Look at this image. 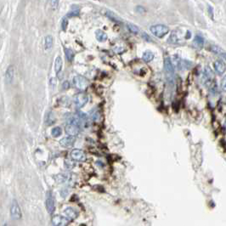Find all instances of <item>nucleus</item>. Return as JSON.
I'll use <instances>...</instances> for the list:
<instances>
[{
  "label": "nucleus",
  "instance_id": "f257e3e1",
  "mask_svg": "<svg viewBox=\"0 0 226 226\" xmlns=\"http://www.w3.org/2000/svg\"><path fill=\"white\" fill-rule=\"evenodd\" d=\"M164 71L167 82L173 84L174 81V66L169 57H167L164 60Z\"/></svg>",
  "mask_w": 226,
  "mask_h": 226
},
{
  "label": "nucleus",
  "instance_id": "f03ea898",
  "mask_svg": "<svg viewBox=\"0 0 226 226\" xmlns=\"http://www.w3.org/2000/svg\"><path fill=\"white\" fill-rule=\"evenodd\" d=\"M150 32L157 38H162L168 33L169 28L165 25H155L150 27Z\"/></svg>",
  "mask_w": 226,
  "mask_h": 226
},
{
  "label": "nucleus",
  "instance_id": "7ed1b4c3",
  "mask_svg": "<svg viewBox=\"0 0 226 226\" xmlns=\"http://www.w3.org/2000/svg\"><path fill=\"white\" fill-rule=\"evenodd\" d=\"M73 84L77 89L81 91L85 90L88 86V81L82 76H76L73 77Z\"/></svg>",
  "mask_w": 226,
  "mask_h": 226
},
{
  "label": "nucleus",
  "instance_id": "20e7f679",
  "mask_svg": "<svg viewBox=\"0 0 226 226\" xmlns=\"http://www.w3.org/2000/svg\"><path fill=\"white\" fill-rule=\"evenodd\" d=\"M10 215L11 218L15 220H18L21 218V211L20 208V206L18 204L16 200L12 201L11 206H10Z\"/></svg>",
  "mask_w": 226,
  "mask_h": 226
},
{
  "label": "nucleus",
  "instance_id": "39448f33",
  "mask_svg": "<svg viewBox=\"0 0 226 226\" xmlns=\"http://www.w3.org/2000/svg\"><path fill=\"white\" fill-rule=\"evenodd\" d=\"M55 198L51 191H48L46 194V209L49 213L52 214L55 211Z\"/></svg>",
  "mask_w": 226,
  "mask_h": 226
},
{
  "label": "nucleus",
  "instance_id": "423d86ee",
  "mask_svg": "<svg viewBox=\"0 0 226 226\" xmlns=\"http://www.w3.org/2000/svg\"><path fill=\"white\" fill-rule=\"evenodd\" d=\"M88 101V97L86 94L80 93L75 96V104L77 108H82Z\"/></svg>",
  "mask_w": 226,
  "mask_h": 226
},
{
  "label": "nucleus",
  "instance_id": "0eeeda50",
  "mask_svg": "<svg viewBox=\"0 0 226 226\" xmlns=\"http://www.w3.org/2000/svg\"><path fill=\"white\" fill-rule=\"evenodd\" d=\"M71 159H73L74 161H86V158H87L85 153L83 152L82 150H78V149H74V150H71Z\"/></svg>",
  "mask_w": 226,
  "mask_h": 226
},
{
  "label": "nucleus",
  "instance_id": "6e6552de",
  "mask_svg": "<svg viewBox=\"0 0 226 226\" xmlns=\"http://www.w3.org/2000/svg\"><path fill=\"white\" fill-rule=\"evenodd\" d=\"M52 223L55 226H67L69 221L65 217L56 215V216H54L52 218Z\"/></svg>",
  "mask_w": 226,
  "mask_h": 226
},
{
  "label": "nucleus",
  "instance_id": "1a4fd4ad",
  "mask_svg": "<svg viewBox=\"0 0 226 226\" xmlns=\"http://www.w3.org/2000/svg\"><path fill=\"white\" fill-rule=\"evenodd\" d=\"M66 132L70 137H75L79 133V127L73 124H68L66 128Z\"/></svg>",
  "mask_w": 226,
  "mask_h": 226
},
{
  "label": "nucleus",
  "instance_id": "9d476101",
  "mask_svg": "<svg viewBox=\"0 0 226 226\" xmlns=\"http://www.w3.org/2000/svg\"><path fill=\"white\" fill-rule=\"evenodd\" d=\"M213 66H214V69L215 71H217L218 74H223L224 73V71L226 70V66L224 64V62L223 60H218L214 62V64H213Z\"/></svg>",
  "mask_w": 226,
  "mask_h": 226
},
{
  "label": "nucleus",
  "instance_id": "9b49d317",
  "mask_svg": "<svg viewBox=\"0 0 226 226\" xmlns=\"http://www.w3.org/2000/svg\"><path fill=\"white\" fill-rule=\"evenodd\" d=\"M15 76V69L13 66H9L5 72V80L7 83H11Z\"/></svg>",
  "mask_w": 226,
  "mask_h": 226
},
{
  "label": "nucleus",
  "instance_id": "f8f14e48",
  "mask_svg": "<svg viewBox=\"0 0 226 226\" xmlns=\"http://www.w3.org/2000/svg\"><path fill=\"white\" fill-rule=\"evenodd\" d=\"M75 142L74 137H65L60 140V145L63 147H71L72 146Z\"/></svg>",
  "mask_w": 226,
  "mask_h": 226
},
{
  "label": "nucleus",
  "instance_id": "ddd939ff",
  "mask_svg": "<svg viewBox=\"0 0 226 226\" xmlns=\"http://www.w3.org/2000/svg\"><path fill=\"white\" fill-rule=\"evenodd\" d=\"M64 213L68 218H71V219H75L78 216V213L71 208H66L64 210Z\"/></svg>",
  "mask_w": 226,
  "mask_h": 226
},
{
  "label": "nucleus",
  "instance_id": "4468645a",
  "mask_svg": "<svg viewBox=\"0 0 226 226\" xmlns=\"http://www.w3.org/2000/svg\"><path fill=\"white\" fill-rule=\"evenodd\" d=\"M211 50L214 54H216V55H218L221 56L222 58H223V59L226 60V52L223 50V49H221L220 47L216 46V45H212Z\"/></svg>",
  "mask_w": 226,
  "mask_h": 226
},
{
  "label": "nucleus",
  "instance_id": "2eb2a0df",
  "mask_svg": "<svg viewBox=\"0 0 226 226\" xmlns=\"http://www.w3.org/2000/svg\"><path fill=\"white\" fill-rule=\"evenodd\" d=\"M194 46L197 49H202L204 45V38L200 35H197L194 38Z\"/></svg>",
  "mask_w": 226,
  "mask_h": 226
},
{
  "label": "nucleus",
  "instance_id": "dca6fc26",
  "mask_svg": "<svg viewBox=\"0 0 226 226\" xmlns=\"http://www.w3.org/2000/svg\"><path fill=\"white\" fill-rule=\"evenodd\" d=\"M95 36H96L97 40L100 42H105L107 39V34L101 30H97L95 32Z\"/></svg>",
  "mask_w": 226,
  "mask_h": 226
},
{
  "label": "nucleus",
  "instance_id": "f3484780",
  "mask_svg": "<svg viewBox=\"0 0 226 226\" xmlns=\"http://www.w3.org/2000/svg\"><path fill=\"white\" fill-rule=\"evenodd\" d=\"M62 65H63V61L60 56H58L55 59V70L56 73H59L60 71L62 69Z\"/></svg>",
  "mask_w": 226,
  "mask_h": 226
},
{
  "label": "nucleus",
  "instance_id": "a211bd4d",
  "mask_svg": "<svg viewBox=\"0 0 226 226\" xmlns=\"http://www.w3.org/2000/svg\"><path fill=\"white\" fill-rule=\"evenodd\" d=\"M143 60H144L145 62H150L151 61L153 60V58H154V54L151 52V51H145L144 53V55H143Z\"/></svg>",
  "mask_w": 226,
  "mask_h": 226
},
{
  "label": "nucleus",
  "instance_id": "6ab92c4d",
  "mask_svg": "<svg viewBox=\"0 0 226 226\" xmlns=\"http://www.w3.org/2000/svg\"><path fill=\"white\" fill-rule=\"evenodd\" d=\"M69 174H66V173H61V174H59L57 175L55 178L56 181L58 183H65L69 179Z\"/></svg>",
  "mask_w": 226,
  "mask_h": 226
},
{
  "label": "nucleus",
  "instance_id": "aec40b11",
  "mask_svg": "<svg viewBox=\"0 0 226 226\" xmlns=\"http://www.w3.org/2000/svg\"><path fill=\"white\" fill-rule=\"evenodd\" d=\"M179 40V36H178V33H177L176 31L172 32V34L170 35L169 38H168V42L171 43V44H177Z\"/></svg>",
  "mask_w": 226,
  "mask_h": 226
},
{
  "label": "nucleus",
  "instance_id": "412c9836",
  "mask_svg": "<svg viewBox=\"0 0 226 226\" xmlns=\"http://www.w3.org/2000/svg\"><path fill=\"white\" fill-rule=\"evenodd\" d=\"M65 55H66V58L67 59V60L69 61H71L74 58V53L72 50H71V49H67V48H66L65 49Z\"/></svg>",
  "mask_w": 226,
  "mask_h": 226
},
{
  "label": "nucleus",
  "instance_id": "4be33fe9",
  "mask_svg": "<svg viewBox=\"0 0 226 226\" xmlns=\"http://www.w3.org/2000/svg\"><path fill=\"white\" fill-rule=\"evenodd\" d=\"M52 46H53V38L49 35L45 38V49L50 50Z\"/></svg>",
  "mask_w": 226,
  "mask_h": 226
},
{
  "label": "nucleus",
  "instance_id": "5701e85b",
  "mask_svg": "<svg viewBox=\"0 0 226 226\" xmlns=\"http://www.w3.org/2000/svg\"><path fill=\"white\" fill-rule=\"evenodd\" d=\"M204 76H205L207 79H212L213 77V71L210 69L209 66H206L205 70H204Z\"/></svg>",
  "mask_w": 226,
  "mask_h": 226
},
{
  "label": "nucleus",
  "instance_id": "b1692460",
  "mask_svg": "<svg viewBox=\"0 0 226 226\" xmlns=\"http://www.w3.org/2000/svg\"><path fill=\"white\" fill-rule=\"evenodd\" d=\"M106 15L108 16L111 20H112V21H118V22H119V21H121V19L119 17H118V15H116L115 13H113V12L112 11H110V10H108V11H106Z\"/></svg>",
  "mask_w": 226,
  "mask_h": 226
},
{
  "label": "nucleus",
  "instance_id": "393cba45",
  "mask_svg": "<svg viewBox=\"0 0 226 226\" xmlns=\"http://www.w3.org/2000/svg\"><path fill=\"white\" fill-rule=\"evenodd\" d=\"M91 118L93 119L94 121L95 122H98V121H100V113L99 111H97V110H93L91 112Z\"/></svg>",
  "mask_w": 226,
  "mask_h": 226
},
{
  "label": "nucleus",
  "instance_id": "a878e982",
  "mask_svg": "<svg viewBox=\"0 0 226 226\" xmlns=\"http://www.w3.org/2000/svg\"><path fill=\"white\" fill-rule=\"evenodd\" d=\"M61 133L62 130L60 127H55V128H54V129L51 130V134H52L53 137H58V136L61 134Z\"/></svg>",
  "mask_w": 226,
  "mask_h": 226
},
{
  "label": "nucleus",
  "instance_id": "bb28decb",
  "mask_svg": "<svg viewBox=\"0 0 226 226\" xmlns=\"http://www.w3.org/2000/svg\"><path fill=\"white\" fill-rule=\"evenodd\" d=\"M128 29L131 32H133V33H138L139 32V28L135 25H133V24H128Z\"/></svg>",
  "mask_w": 226,
  "mask_h": 226
},
{
  "label": "nucleus",
  "instance_id": "cd10ccee",
  "mask_svg": "<svg viewBox=\"0 0 226 226\" xmlns=\"http://www.w3.org/2000/svg\"><path fill=\"white\" fill-rule=\"evenodd\" d=\"M74 166H75V163H74L73 161H70V160H66L65 161V167H66L67 169H71Z\"/></svg>",
  "mask_w": 226,
  "mask_h": 226
},
{
  "label": "nucleus",
  "instance_id": "c85d7f7f",
  "mask_svg": "<svg viewBox=\"0 0 226 226\" xmlns=\"http://www.w3.org/2000/svg\"><path fill=\"white\" fill-rule=\"evenodd\" d=\"M67 25H68V21L66 18H63L62 19V21H61V27H62V29L66 30V27H67Z\"/></svg>",
  "mask_w": 226,
  "mask_h": 226
},
{
  "label": "nucleus",
  "instance_id": "c756f323",
  "mask_svg": "<svg viewBox=\"0 0 226 226\" xmlns=\"http://www.w3.org/2000/svg\"><path fill=\"white\" fill-rule=\"evenodd\" d=\"M50 3H51V7H52V9H57V7H58V4H59V1H51Z\"/></svg>",
  "mask_w": 226,
  "mask_h": 226
},
{
  "label": "nucleus",
  "instance_id": "7c9ffc66",
  "mask_svg": "<svg viewBox=\"0 0 226 226\" xmlns=\"http://www.w3.org/2000/svg\"><path fill=\"white\" fill-rule=\"evenodd\" d=\"M79 15V11H78V10H75V11H72L71 12V13H69L66 16H68V17H72V16H76V15Z\"/></svg>",
  "mask_w": 226,
  "mask_h": 226
},
{
  "label": "nucleus",
  "instance_id": "2f4dec72",
  "mask_svg": "<svg viewBox=\"0 0 226 226\" xmlns=\"http://www.w3.org/2000/svg\"><path fill=\"white\" fill-rule=\"evenodd\" d=\"M221 88L226 91V76H224L223 79H222V81H221Z\"/></svg>",
  "mask_w": 226,
  "mask_h": 226
},
{
  "label": "nucleus",
  "instance_id": "473e14b6",
  "mask_svg": "<svg viewBox=\"0 0 226 226\" xmlns=\"http://www.w3.org/2000/svg\"><path fill=\"white\" fill-rule=\"evenodd\" d=\"M142 37H143V38H145V41H147V42L151 41V38H150V37H149V36L147 35L145 32H143V34H142Z\"/></svg>",
  "mask_w": 226,
  "mask_h": 226
},
{
  "label": "nucleus",
  "instance_id": "72a5a7b5",
  "mask_svg": "<svg viewBox=\"0 0 226 226\" xmlns=\"http://www.w3.org/2000/svg\"><path fill=\"white\" fill-rule=\"evenodd\" d=\"M63 88H64V89H67V88H70V83L68 81H65L64 83H63Z\"/></svg>",
  "mask_w": 226,
  "mask_h": 226
},
{
  "label": "nucleus",
  "instance_id": "f704fd0d",
  "mask_svg": "<svg viewBox=\"0 0 226 226\" xmlns=\"http://www.w3.org/2000/svg\"><path fill=\"white\" fill-rule=\"evenodd\" d=\"M208 11H209V15L211 17H213V9L212 8L211 6H208Z\"/></svg>",
  "mask_w": 226,
  "mask_h": 226
},
{
  "label": "nucleus",
  "instance_id": "c9c22d12",
  "mask_svg": "<svg viewBox=\"0 0 226 226\" xmlns=\"http://www.w3.org/2000/svg\"><path fill=\"white\" fill-rule=\"evenodd\" d=\"M191 38V32H187V36H186V38Z\"/></svg>",
  "mask_w": 226,
  "mask_h": 226
}]
</instances>
